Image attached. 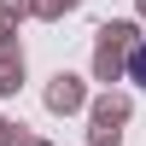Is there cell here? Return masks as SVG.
Listing matches in <instances>:
<instances>
[{
  "label": "cell",
  "mask_w": 146,
  "mask_h": 146,
  "mask_svg": "<svg viewBox=\"0 0 146 146\" xmlns=\"http://www.w3.org/2000/svg\"><path fill=\"white\" fill-rule=\"evenodd\" d=\"M129 76H135V82H140V88H146V41L135 47V53H129Z\"/></svg>",
  "instance_id": "1"
}]
</instances>
